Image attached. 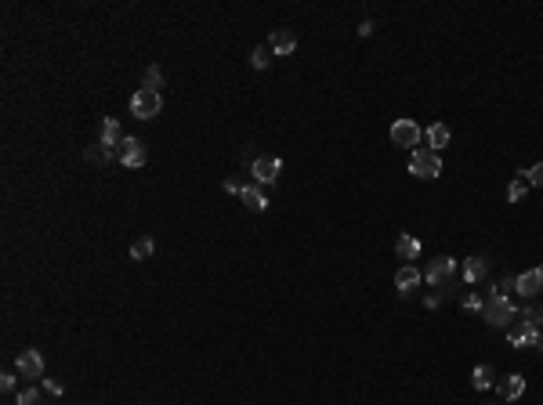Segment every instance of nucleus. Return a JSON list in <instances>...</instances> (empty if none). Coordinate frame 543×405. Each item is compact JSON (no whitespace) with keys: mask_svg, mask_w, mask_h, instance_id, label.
Masks as SVG:
<instances>
[{"mask_svg":"<svg viewBox=\"0 0 543 405\" xmlns=\"http://www.w3.org/2000/svg\"><path fill=\"white\" fill-rule=\"evenodd\" d=\"M514 289L522 293L525 300H533V297H540L543 293V268H529V272H522L514 278Z\"/></svg>","mask_w":543,"mask_h":405,"instance_id":"9d476101","label":"nucleus"},{"mask_svg":"<svg viewBox=\"0 0 543 405\" xmlns=\"http://www.w3.org/2000/svg\"><path fill=\"white\" fill-rule=\"evenodd\" d=\"M250 174H254V185H272L275 177L283 174V159L279 156H257Z\"/></svg>","mask_w":543,"mask_h":405,"instance_id":"6e6552de","label":"nucleus"},{"mask_svg":"<svg viewBox=\"0 0 543 405\" xmlns=\"http://www.w3.org/2000/svg\"><path fill=\"white\" fill-rule=\"evenodd\" d=\"M15 384H18V373H4V376H0V391H8V395L15 391Z\"/></svg>","mask_w":543,"mask_h":405,"instance_id":"cd10ccee","label":"nucleus"},{"mask_svg":"<svg viewBox=\"0 0 543 405\" xmlns=\"http://www.w3.org/2000/svg\"><path fill=\"white\" fill-rule=\"evenodd\" d=\"M471 387H475V391H489V387H492V365H475Z\"/></svg>","mask_w":543,"mask_h":405,"instance_id":"6ab92c4d","label":"nucleus"},{"mask_svg":"<svg viewBox=\"0 0 543 405\" xmlns=\"http://www.w3.org/2000/svg\"><path fill=\"white\" fill-rule=\"evenodd\" d=\"M120 142H123V131H120V123L112 120V116H105L102 120V127H98V145H102L112 159H116V152H120Z\"/></svg>","mask_w":543,"mask_h":405,"instance_id":"1a4fd4ad","label":"nucleus"},{"mask_svg":"<svg viewBox=\"0 0 543 405\" xmlns=\"http://www.w3.org/2000/svg\"><path fill=\"white\" fill-rule=\"evenodd\" d=\"M395 253H399V261L413 264L416 257H420V239H416V235H409V232H402V235L395 239Z\"/></svg>","mask_w":543,"mask_h":405,"instance_id":"2eb2a0df","label":"nucleus"},{"mask_svg":"<svg viewBox=\"0 0 543 405\" xmlns=\"http://www.w3.org/2000/svg\"><path fill=\"white\" fill-rule=\"evenodd\" d=\"M464 308H467V311H478V315H482V308H485V300L478 297V293H467V297H464Z\"/></svg>","mask_w":543,"mask_h":405,"instance_id":"a878e982","label":"nucleus"},{"mask_svg":"<svg viewBox=\"0 0 543 405\" xmlns=\"http://www.w3.org/2000/svg\"><path fill=\"white\" fill-rule=\"evenodd\" d=\"M243 188L247 185L239 181V177H225V192H229V196H243Z\"/></svg>","mask_w":543,"mask_h":405,"instance_id":"bb28decb","label":"nucleus"},{"mask_svg":"<svg viewBox=\"0 0 543 405\" xmlns=\"http://www.w3.org/2000/svg\"><path fill=\"white\" fill-rule=\"evenodd\" d=\"M239 199H243V207H247V210H254V213H264V210H268V196H264V188H261V185H247Z\"/></svg>","mask_w":543,"mask_h":405,"instance_id":"dca6fc26","label":"nucleus"},{"mask_svg":"<svg viewBox=\"0 0 543 405\" xmlns=\"http://www.w3.org/2000/svg\"><path fill=\"white\" fill-rule=\"evenodd\" d=\"M84 156H87V163H112V156H109L102 145H91V148L84 152Z\"/></svg>","mask_w":543,"mask_h":405,"instance_id":"b1692460","label":"nucleus"},{"mask_svg":"<svg viewBox=\"0 0 543 405\" xmlns=\"http://www.w3.org/2000/svg\"><path fill=\"white\" fill-rule=\"evenodd\" d=\"M268 62H272V47L268 44H261V47L250 51V66H254V69H268Z\"/></svg>","mask_w":543,"mask_h":405,"instance_id":"412c9836","label":"nucleus"},{"mask_svg":"<svg viewBox=\"0 0 543 405\" xmlns=\"http://www.w3.org/2000/svg\"><path fill=\"white\" fill-rule=\"evenodd\" d=\"M460 275H464L467 286H478V283H482V278L489 275V261L482 257V253H475V257L464 261V272H460Z\"/></svg>","mask_w":543,"mask_h":405,"instance_id":"ddd939ff","label":"nucleus"},{"mask_svg":"<svg viewBox=\"0 0 543 405\" xmlns=\"http://www.w3.org/2000/svg\"><path fill=\"white\" fill-rule=\"evenodd\" d=\"M409 174H413V177H424V181H435V177L442 174V156L420 145V148L409 156Z\"/></svg>","mask_w":543,"mask_h":405,"instance_id":"f03ea898","label":"nucleus"},{"mask_svg":"<svg viewBox=\"0 0 543 405\" xmlns=\"http://www.w3.org/2000/svg\"><path fill=\"white\" fill-rule=\"evenodd\" d=\"M453 278H457V261H453V257H435V261H427V272H424V283H427V286L446 289Z\"/></svg>","mask_w":543,"mask_h":405,"instance_id":"39448f33","label":"nucleus"},{"mask_svg":"<svg viewBox=\"0 0 543 405\" xmlns=\"http://www.w3.org/2000/svg\"><path fill=\"white\" fill-rule=\"evenodd\" d=\"M525 177L533 188H543V163H533V167H525Z\"/></svg>","mask_w":543,"mask_h":405,"instance_id":"393cba45","label":"nucleus"},{"mask_svg":"<svg viewBox=\"0 0 543 405\" xmlns=\"http://www.w3.org/2000/svg\"><path fill=\"white\" fill-rule=\"evenodd\" d=\"M153 250H156L153 235H142V239L131 246V257H134V261H149V257H153Z\"/></svg>","mask_w":543,"mask_h":405,"instance_id":"aec40b11","label":"nucleus"},{"mask_svg":"<svg viewBox=\"0 0 543 405\" xmlns=\"http://www.w3.org/2000/svg\"><path fill=\"white\" fill-rule=\"evenodd\" d=\"M44 391H47V395H62V384H58V380H51V376H44Z\"/></svg>","mask_w":543,"mask_h":405,"instance_id":"c85d7f7f","label":"nucleus"},{"mask_svg":"<svg viewBox=\"0 0 543 405\" xmlns=\"http://www.w3.org/2000/svg\"><path fill=\"white\" fill-rule=\"evenodd\" d=\"M496 395H500V402H518L525 395V376L522 373H507L496 384Z\"/></svg>","mask_w":543,"mask_h":405,"instance_id":"f8f14e48","label":"nucleus"},{"mask_svg":"<svg viewBox=\"0 0 543 405\" xmlns=\"http://www.w3.org/2000/svg\"><path fill=\"white\" fill-rule=\"evenodd\" d=\"M268 47H272V55H279V58L294 55V47H297V33H294V29H275V33L268 36Z\"/></svg>","mask_w":543,"mask_h":405,"instance_id":"4468645a","label":"nucleus"},{"mask_svg":"<svg viewBox=\"0 0 543 405\" xmlns=\"http://www.w3.org/2000/svg\"><path fill=\"white\" fill-rule=\"evenodd\" d=\"M420 283H424V272L416 268V264H402V268L395 272V289H399V297H409Z\"/></svg>","mask_w":543,"mask_h":405,"instance_id":"9b49d317","label":"nucleus"},{"mask_svg":"<svg viewBox=\"0 0 543 405\" xmlns=\"http://www.w3.org/2000/svg\"><path fill=\"white\" fill-rule=\"evenodd\" d=\"M15 405H40V391H36L33 384H29V387H22V391H18V398H15Z\"/></svg>","mask_w":543,"mask_h":405,"instance_id":"5701e85b","label":"nucleus"},{"mask_svg":"<svg viewBox=\"0 0 543 405\" xmlns=\"http://www.w3.org/2000/svg\"><path fill=\"white\" fill-rule=\"evenodd\" d=\"M511 286H514V278H511V275H507V278H500V283H496V293H500V297H507V289H511Z\"/></svg>","mask_w":543,"mask_h":405,"instance_id":"c756f323","label":"nucleus"},{"mask_svg":"<svg viewBox=\"0 0 543 405\" xmlns=\"http://www.w3.org/2000/svg\"><path fill=\"white\" fill-rule=\"evenodd\" d=\"M424 138H427V148H431V152H442V148L449 145V127L446 123H431Z\"/></svg>","mask_w":543,"mask_h":405,"instance_id":"f3484780","label":"nucleus"},{"mask_svg":"<svg viewBox=\"0 0 543 405\" xmlns=\"http://www.w3.org/2000/svg\"><path fill=\"white\" fill-rule=\"evenodd\" d=\"M160 109H163V94H160V91L138 87V91L131 94V116H138V120H153V116H160Z\"/></svg>","mask_w":543,"mask_h":405,"instance_id":"7ed1b4c3","label":"nucleus"},{"mask_svg":"<svg viewBox=\"0 0 543 405\" xmlns=\"http://www.w3.org/2000/svg\"><path fill=\"white\" fill-rule=\"evenodd\" d=\"M529 188H533V185H529L525 170H518V174H514V181L507 185V202H518V199H522V196L529 192Z\"/></svg>","mask_w":543,"mask_h":405,"instance_id":"a211bd4d","label":"nucleus"},{"mask_svg":"<svg viewBox=\"0 0 543 405\" xmlns=\"http://www.w3.org/2000/svg\"><path fill=\"white\" fill-rule=\"evenodd\" d=\"M15 373L22 376V384H36V380H44V354L36 351V348L18 351V358H15Z\"/></svg>","mask_w":543,"mask_h":405,"instance_id":"20e7f679","label":"nucleus"},{"mask_svg":"<svg viewBox=\"0 0 543 405\" xmlns=\"http://www.w3.org/2000/svg\"><path fill=\"white\" fill-rule=\"evenodd\" d=\"M142 87H149V91H160V87H163V73H160V66H149V69H145Z\"/></svg>","mask_w":543,"mask_h":405,"instance_id":"4be33fe9","label":"nucleus"},{"mask_svg":"<svg viewBox=\"0 0 543 405\" xmlns=\"http://www.w3.org/2000/svg\"><path fill=\"white\" fill-rule=\"evenodd\" d=\"M391 142H395L399 148H420V142H424V131H420V123L416 120H395L391 123Z\"/></svg>","mask_w":543,"mask_h":405,"instance_id":"423d86ee","label":"nucleus"},{"mask_svg":"<svg viewBox=\"0 0 543 405\" xmlns=\"http://www.w3.org/2000/svg\"><path fill=\"white\" fill-rule=\"evenodd\" d=\"M482 319H485V326H492V329H507V326L518 319V308H514L511 297L492 293V297L485 300V308H482Z\"/></svg>","mask_w":543,"mask_h":405,"instance_id":"f257e3e1","label":"nucleus"},{"mask_svg":"<svg viewBox=\"0 0 543 405\" xmlns=\"http://www.w3.org/2000/svg\"><path fill=\"white\" fill-rule=\"evenodd\" d=\"M145 159H149L145 142H138V138H127V134H123L120 152H116V163H123L127 170H138V167H145Z\"/></svg>","mask_w":543,"mask_h":405,"instance_id":"0eeeda50","label":"nucleus"}]
</instances>
